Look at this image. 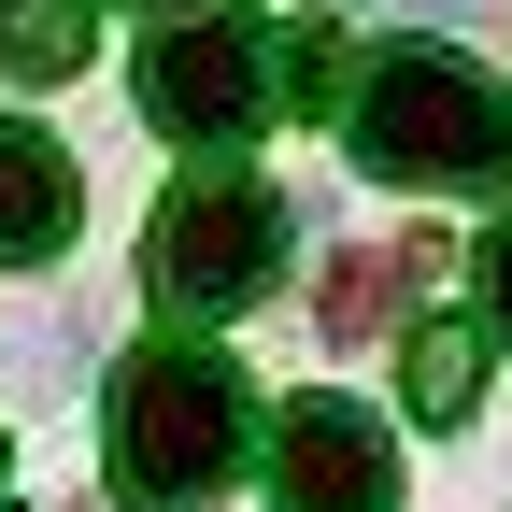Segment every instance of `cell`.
<instances>
[{"label":"cell","instance_id":"obj_1","mask_svg":"<svg viewBox=\"0 0 512 512\" xmlns=\"http://www.w3.org/2000/svg\"><path fill=\"white\" fill-rule=\"evenodd\" d=\"M100 470L128 512H214L242 484V441H256V399H242V370L214 342H143V356H114V399H100Z\"/></svg>","mask_w":512,"mask_h":512},{"label":"cell","instance_id":"obj_2","mask_svg":"<svg viewBox=\"0 0 512 512\" xmlns=\"http://www.w3.org/2000/svg\"><path fill=\"white\" fill-rule=\"evenodd\" d=\"M342 143H356L370 185H512V86H484L441 43H399L356 72Z\"/></svg>","mask_w":512,"mask_h":512},{"label":"cell","instance_id":"obj_3","mask_svg":"<svg viewBox=\"0 0 512 512\" xmlns=\"http://www.w3.org/2000/svg\"><path fill=\"white\" fill-rule=\"evenodd\" d=\"M271 271H285V185L256 171H185L143 228V285L171 313H242Z\"/></svg>","mask_w":512,"mask_h":512},{"label":"cell","instance_id":"obj_4","mask_svg":"<svg viewBox=\"0 0 512 512\" xmlns=\"http://www.w3.org/2000/svg\"><path fill=\"white\" fill-rule=\"evenodd\" d=\"M143 114L171 128V143H242V128H271V43H256L242 15H171L143 43Z\"/></svg>","mask_w":512,"mask_h":512},{"label":"cell","instance_id":"obj_5","mask_svg":"<svg viewBox=\"0 0 512 512\" xmlns=\"http://www.w3.org/2000/svg\"><path fill=\"white\" fill-rule=\"evenodd\" d=\"M271 512H399V441L356 399H285L271 413Z\"/></svg>","mask_w":512,"mask_h":512},{"label":"cell","instance_id":"obj_6","mask_svg":"<svg viewBox=\"0 0 512 512\" xmlns=\"http://www.w3.org/2000/svg\"><path fill=\"white\" fill-rule=\"evenodd\" d=\"M57 242H72V157L43 128H0V271H29Z\"/></svg>","mask_w":512,"mask_h":512},{"label":"cell","instance_id":"obj_7","mask_svg":"<svg viewBox=\"0 0 512 512\" xmlns=\"http://www.w3.org/2000/svg\"><path fill=\"white\" fill-rule=\"evenodd\" d=\"M399 399H413L427 427H456V413L484 399V328H470V313H427V328H413V356H399Z\"/></svg>","mask_w":512,"mask_h":512},{"label":"cell","instance_id":"obj_8","mask_svg":"<svg viewBox=\"0 0 512 512\" xmlns=\"http://www.w3.org/2000/svg\"><path fill=\"white\" fill-rule=\"evenodd\" d=\"M86 43H100V15H86V0H0V72H15V86L86 72Z\"/></svg>","mask_w":512,"mask_h":512},{"label":"cell","instance_id":"obj_9","mask_svg":"<svg viewBox=\"0 0 512 512\" xmlns=\"http://www.w3.org/2000/svg\"><path fill=\"white\" fill-rule=\"evenodd\" d=\"M370 313H384V271L342 256V271H328V342H370Z\"/></svg>","mask_w":512,"mask_h":512},{"label":"cell","instance_id":"obj_10","mask_svg":"<svg viewBox=\"0 0 512 512\" xmlns=\"http://www.w3.org/2000/svg\"><path fill=\"white\" fill-rule=\"evenodd\" d=\"M484 328H498V342H512V214H498V228H484Z\"/></svg>","mask_w":512,"mask_h":512},{"label":"cell","instance_id":"obj_11","mask_svg":"<svg viewBox=\"0 0 512 512\" xmlns=\"http://www.w3.org/2000/svg\"><path fill=\"white\" fill-rule=\"evenodd\" d=\"M399 15H427V29H441V15H484V0H399Z\"/></svg>","mask_w":512,"mask_h":512},{"label":"cell","instance_id":"obj_12","mask_svg":"<svg viewBox=\"0 0 512 512\" xmlns=\"http://www.w3.org/2000/svg\"><path fill=\"white\" fill-rule=\"evenodd\" d=\"M0 456H15V441H0Z\"/></svg>","mask_w":512,"mask_h":512}]
</instances>
